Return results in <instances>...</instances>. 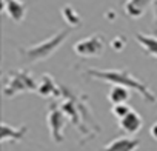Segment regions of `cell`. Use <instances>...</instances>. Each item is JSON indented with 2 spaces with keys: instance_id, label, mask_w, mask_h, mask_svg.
<instances>
[{
  "instance_id": "8fae6325",
  "label": "cell",
  "mask_w": 157,
  "mask_h": 151,
  "mask_svg": "<svg viewBox=\"0 0 157 151\" xmlns=\"http://www.w3.org/2000/svg\"><path fill=\"white\" fill-rule=\"evenodd\" d=\"M151 3L152 0H126L123 10L129 19H140Z\"/></svg>"
},
{
  "instance_id": "9a60e30c",
  "label": "cell",
  "mask_w": 157,
  "mask_h": 151,
  "mask_svg": "<svg viewBox=\"0 0 157 151\" xmlns=\"http://www.w3.org/2000/svg\"><path fill=\"white\" fill-rule=\"evenodd\" d=\"M131 111V106L128 105V103H120V105H113V108H111V113H113V116L117 119V120H120V119H123L128 113Z\"/></svg>"
},
{
  "instance_id": "5bb4252c",
  "label": "cell",
  "mask_w": 157,
  "mask_h": 151,
  "mask_svg": "<svg viewBox=\"0 0 157 151\" xmlns=\"http://www.w3.org/2000/svg\"><path fill=\"white\" fill-rule=\"evenodd\" d=\"M60 14H62V17L65 19V22L69 25V26H72V28H78L82 25V17H80V14H78L71 5H65L62 10H60Z\"/></svg>"
},
{
  "instance_id": "277c9868",
  "label": "cell",
  "mask_w": 157,
  "mask_h": 151,
  "mask_svg": "<svg viewBox=\"0 0 157 151\" xmlns=\"http://www.w3.org/2000/svg\"><path fill=\"white\" fill-rule=\"evenodd\" d=\"M72 51L78 57H83V59L100 57L105 52V37L99 33L91 34L90 37H85L75 42L72 46Z\"/></svg>"
},
{
  "instance_id": "5b68a950",
  "label": "cell",
  "mask_w": 157,
  "mask_h": 151,
  "mask_svg": "<svg viewBox=\"0 0 157 151\" xmlns=\"http://www.w3.org/2000/svg\"><path fill=\"white\" fill-rule=\"evenodd\" d=\"M66 114L62 111L60 105L57 102H52L48 106V114H46V122H48V128H49V134L52 137V140L56 143L63 142L65 136H63V130L66 125Z\"/></svg>"
},
{
  "instance_id": "ba28073f",
  "label": "cell",
  "mask_w": 157,
  "mask_h": 151,
  "mask_svg": "<svg viewBox=\"0 0 157 151\" xmlns=\"http://www.w3.org/2000/svg\"><path fill=\"white\" fill-rule=\"evenodd\" d=\"M2 10L16 23H20L26 16V5L22 0H2Z\"/></svg>"
},
{
  "instance_id": "7a4b0ae2",
  "label": "cell",
  "mask_w": 157,
  "mask_h": 151,
  "mask_svg": "<svg viewBox=\"0 0 157 151\" xmlns=\"http://www.w3.org/2000/svg\"><path fill=\"white\" fill-rule=\"evenodd\" d=\"M69 37V31L68 29H60L56 34H52L49 39H45L40 43L26 46V48H19V54H20V60L23 63H37V62H43L46 59H49Z\"/></svg>"
},
{
  "instance_id": "e0dca14e",
  "label": "cell",
  "mask_w": 157,
  "mask_h": 151,
  "mask_svg": "<svg viewBox=\"0 0 157 151\" xmlns=\"http://www.w3.org/2000/svg\"><path fill=\"white\" fill-rule=\"evenodd\" d=\"M151 8H152V29L157 34V0H152Z\"/></svg>"
},
{
  "instance_id": "30bf717a",
  "label": "cell",
  "mask_w": 157,
  "mask_h": 151,
  "mask_svg": "<svg viewBox=\"0 0 157 151\" xmlns=\"http://www.w3.org/2000/svg\"><path fill=\"white\" fill-rule=\"evenodd\" d=\"M28 131V126H20V128H16V126H11L8 125L6 122L2 123V131H0V140L2 143H6V142H19L25 137Z\"/></svg>"
},
{
  "instance_id": "52a82bcc",
  "label": "cell",
  "mask_w": 157,
  "mask_h": 151,
  "mask_svg": "<svg viewBox=\"0 0 157 151\" xmlns=\"http://www.w3.org/2000/svg\"><path fill=\"white\" fill-rule=\"evenodd\" d=\"M37 94L42 97H62V87L57 85L52 76L43 74L39 79V88Z\"/></svg>"
},
{
  "instance_id": "ac0fdd59",
  "label": "cell",
  "mask_w": 157,
  "mask_h": 151,
  "mask_svg": "<svg viewBox=\"0 0 157 151\" xmlns=\"http://www.w3.org/2000/svg\"><path fill=\"white\" fill-rule=\"evenodd\" d=\"M149 133H151V137H152L154 140H157V122H155V123H152V126H151Z\"/></svg>"
},
{
  "instance_id": "2e32d148",
  "label": "cell",
  "mask_w": 157,
  "mask_h": 151,
  "mask_svg": "<svg viewBox=\"0 0 157 151\" xmlns=\"http://www.w3.org/2000/svg\"><path fill=\"white\" fill-rule=\"evenodd\" d=\"M109 45H111V48H113L114 51H122V49L126 46V37L122 36V34H119V36H116V37L111 39Z\"/></svg>"
},
{
  "instance_id": "9c48e42d",
  "label": "cell",
  "mask_w": 157,
  "mask_h": 151,
  "mask_svg": "<svg viewBox=\"0 0 157 151\" xmlns=\"http://www.w3.org/2000/svg\"><path fill=\"white\" fill-rule=\"evenodd\" d=\"M142 126H143L142 116H140L137 111H134V110H131L123 119L119 120V128H120L122 131H125L128 136L137 134V133L142 130Z\"/></svg>"
},
{
  "instance_id": "8992f818",
  "label": "cell",
  "mask_w": 157,
  "mask_h": 151,
  "mask_svg": "<svg viewBox=\"0 0 157 151\" xmlns=\"http://www.w3.org/2000/svg\"><path fill=\"white\" fill-rule=\"evenodd\" d=\"M139 146H140L139 139H134L131 136H123L108 142L103 148H100V151H136Z\"/></svg>"
},
{
  "instance_id": "7c38bea8",
  "label": "cell",
  "mask_w": 157,
  "mask_h": 151,
  "mask_svg": "<svg viewBox=\"0 0 157 151\" xmlns=\"http://www.w3.org/2000/svg\"><path fill=\"white\" fill-rule=\"evenodd\" d=\"M136 40H137V43L140 45V48H142L148 56L157 59V36L137 33V34H136Z\"/></svg>"
},
{
  "instance_id": "3957f363",
  "label": "cell",
  "mask_w": 157,
  "mask_h": 151,
  "mask_svg": "<svg viewBox=\"0 0 157 151\" xmlns=\"http://www.w3.org/2000/svg\"><path fill=\"white\" fill-rule=\"evenodd\" d=\"M39 88V80L28 69H13L6 74L3 83V96L13 99L20 93H34Z\"/></svg>"
},
{
  "instance_id": "6da1fadb",
  "label": "cell",
  "mask_w": 157,
  "mask_h": 151,
  "mask_svg": "<svg viewBox=\"0 0 157 151\" xmlns=\"http://www.w3.org/2000/svg\"><path fill=\"white\" fill-rule=\"evenodd\" d=\"M85 77L88 79H96V80H102L111 85H120L125 87L128 90H136L143 100L149 102V103H155L157 97L155 94L148 88L146 83H143L142 80H139L137 77L131 74L129 69H96V68H90L83 72Z\"/></svg>"
},
{
  "instance_id": "4fadbf2b",
  "label": "cell",
  "mask_w": 157,
  "mask_h": 151,
  "mask_svg": "<svg viewBox=\"0 0 157 151\" xmlns=\"http://www.w3.org/2000/svg\"><path fill=\"white\" fill-rule=\"evenodd\" d=\"M131 94H129V90L125 88V87H120V85H113L109 93H108V100L113 103V105H120V103H128Z\"/></svg>"
}]
</instances>
